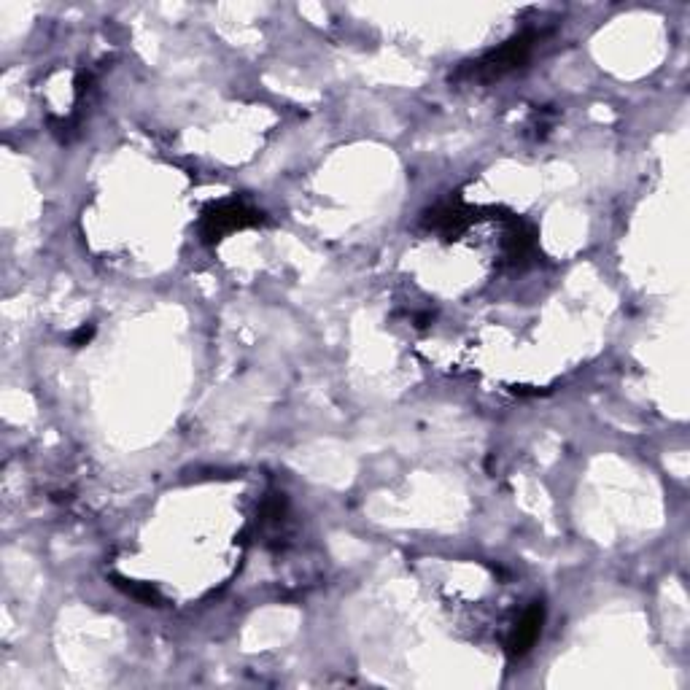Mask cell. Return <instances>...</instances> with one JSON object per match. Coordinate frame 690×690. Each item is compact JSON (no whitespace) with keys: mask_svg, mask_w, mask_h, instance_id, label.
Masks as SVG:
<instances>
[{"mask_svg":"<svg viewBox=\"0 0 690 690\" xmlns=\"http://www.w3.org/2000/svg\"><path fill=\"white\" fill-rule=\"evenodd\" d=\"M426 227H432L434 232H443V235H459V232L469 230L472 222H475V208H469L461 200H448V203H440L437 208L426 213Z\"/></svg>","mask_w":690,"mask_h":690,"instance_id":"obj_3","label":"cell"},{"mask_svg":"<svg viewBox=\"0 0 690 690\" xmlns=\"http://www.w3.org/2000/svg\"><path fill=\"white\" fill-rule=\"evenodd\" d=\"M92 332H95V329H92V327H81L79 332H76V335L71 337L73 345H84V343H87L89 337H92Z\"/></svg>","mask_w":690,"mask_h":690,"instance_id":"obj_6","label":"cell"},{"mask_svg":"<svg viewBox=\"0 0 690 690\" xmlns=\"http://www.w3.org/2000/svg\"><path fill=\"white\" fill-rule=\"evenodd\" d=\"M259 222H262V213L254 211L251 205L240 203V200H222V203L211 205V208L203 213L200 235H203L208 243H213V240H222L224 235H230V232L246 230V227H254V224Z\"/></svg>","mask_w":690,"mask_h":690,"instance_id":"obj_2","label":"cell"},{"mask_svg":"<svg viewBox=\"0 0 690 690\" xmlns=\"http://www.w3.org/2000/svg\"><path fill=\"white\" fill-rule=\"evenodd\" d=\"M542 623H545V607H542V604H534V607H529V610L523 612L521 620L515 623L513 634L507 639V650H510V655L529 653L531 647H534V642L540 639Z\"/></svg>","mask_w":690,"mask_h":690,"instance_id":"obj_4","label":"cell"},{"mask_svg":"<svg viewBox=\"0 0 690 690\" xmlns=\"http://www.w3.org/2000/svg\"><path fill=\"white\" fill-rule=\"evenodd\" d=\"M116 580V585L122 588L124 593H130L133 599H138V602H146V604H160L162 602V596L151 585H141V583H133V580H122V577H114Z\"/></svg>","mask_w":690,"mask_h":690,"instance_id":"obj_5","label":"cell"},{"mask_svg":"<svg viewBox=\"0 0 690 690\" xmlns=\"http://www.w3.org/2000/svg\"><path fill=\"white\" fill-rule=\"evenodd\" d=\"M540 36L542 33H537V30H526V33L510 38L507 44H502L499 49H494V52L483 54L480 60L467 62L464 68H459V71H456V76H453V79L456 81L502 79L505 73L515 71V68H521L523 62L529 60L531 49H534V41H537Z\"/></svg>","mask_w":690,"mask_h":690,"instance_id":"obj_1","label":"cell"}]
</instances>
